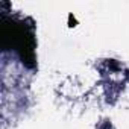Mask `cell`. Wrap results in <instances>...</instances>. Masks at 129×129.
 <instances>
[{"label": "cell", "mask_w": 129, "mask_h": 129, "mask_svg": "<svg viewBox=\"0 0 129 129\" xmlns=\"http://www.w3.org/2000/svg\"><path fill=\"white\" fill-rule=\"evenodd\" d=\"M2 40L5 46L14 47L23 62L29 67H34V47H35V41H34V34L30 29H27V26L24 24V21L20 20H12L8 18L3 21V30H2Z\"/></svg>", "instance_id": "6da1fadb"}]
</instances>
